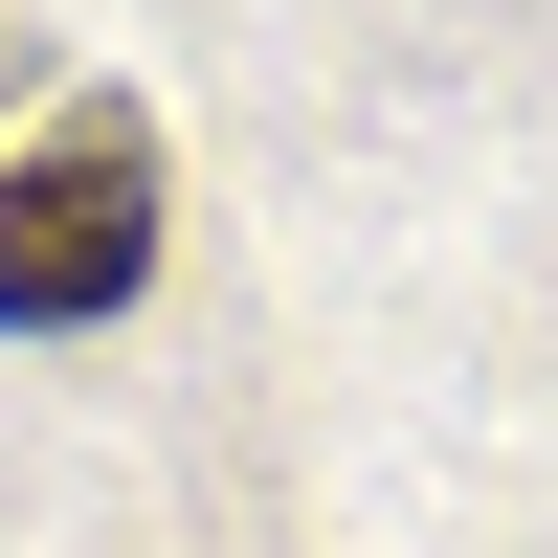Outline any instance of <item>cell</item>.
<instances>
[{
	"label": "cell",
	"instance_id": "cell-1",
	"mask_svg": "<svg viewBox=\"0 0 558 558\" xmlns=\"http://www.w3.org/2000/svg\"><path fill=\"white\" fill-rule=\"evenodd\" d=\"M157 202H179V157H157L134 89H89L68 134H23V157H0V336L134 313V291H157Z\"/></svg>",
	"mask_w": 558,
	"mask_h": 558
}]
</instances>
